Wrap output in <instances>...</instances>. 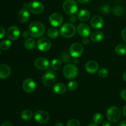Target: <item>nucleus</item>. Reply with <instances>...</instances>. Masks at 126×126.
I'll list each match as a JSON object with an SVG mask.
<instances>
[{
    "instance_id": "36",
    "label": "nucleus",
    "mask_w": 126,
    "mask_h": 126,
    "mask_svg": "<svg viewBox=\"0 0 126 126\" xmlns=\"http://www.w3.org/2000/svg\"><path fill=\"white\" fill-rule=\"evenodd\" d=\"M6 34V31L4 28L2 26H0V39L3 38Z\"/></svg>"
},
{
    "instance_id": "34",
    "label": "nucleus",
    "mask_w": 126,
    "mask_h": 126,
    "mask_svg": "<svg viewBox=\"0 0 126 126\" xmlns=\"http://www.w3.org/2000/svg\"><path fill=\"white\" fill-rule=\"evenodd\" d=\"M66 126H80V123L77 119H72L68 122Z\"/></svg>"
},
{
    "instance_id": "50",
    "label": "nucleus",
    "mask_w": 126,
    "mask_h": 126,
    "mask_svg": "<svg viewBox=\"0 0 126 126\" xmlns=\"http://www.w3.org/2000/svg\"><path fill=\"white\" fill-rule=\"evenodd\" d=\"M0 55H1V50H0Z\"/></svg>"
},
{
    "instance_id": "14",
    "label": "nucleus",
    "mask_w": 126,
    "mask_h": 126,
    "mask_svg": "<svg viewBox=\"0 0 126 126\" xmlns=\"http://www.w3.org/2000/svg\"><path fill=\"white\" fill-rule=\"evenodd\" d=\"M77 32L81 36L87 38L91 34V28L86 23H80L77 27Z\"/></svg>"
},
{
    "instance_id": "37",
    "label": "nucleus",
    "mask_w": 126,
    "mask_h": 126,
    "mask_svg": "<svg viewBox=\"0 0 126 126\" xmlns=\"http://www.w3.org/2000/svg\"><path fill=\"white\" fill-rule=\"evenodd\" d=\"M121 36L123 40L126 43V28H124L121 32Z\"/></svg>"
},
{
    "instance_id": "26",
    "label": "nucleus",
    "mask_w": 126,
    "mask_h": 126,
    "mask_svg": "<svg viewBox=\"0 0 126 126\" xmlns=\"http://www.w3.org/2000/svg\"><path fill=\"white\" fill-rule=\"evenodd\" d=\"M11 46H12V43L11 41L5 39L0 43V49L2 50H7L11 48Z\"/></svg>"
},
{
    "instance_id": "27",
    "label": "nucleus",
    "mask_w": 126,
    "mask_h": 126,
    "mask_svg": "<svg viewBox=\"0 0 126 126\" xmlns=\"http://www.w3.org/2000/svg\"><path fill=\"white\" fill-rule=\"evenodd\" d=\"M47 36L51 39H55L59 36V31L55 28H50L47 31Z\"/></svg>"
},
{
    "instance_id": "4",
    "label": "nucleus",
    "mask_w": 126,
    "mask_h": 126,
    "mask_svg": "<svg viewBox=\"0 0 126 126\" xmlns=\"http://www.w3.org/2000/svg\"><path fill=\"white\" fill-rule=\"evenodd\" d=\"M63 9L68 15L73 16L78 11L77 2L75 0H66L63 4Z\"/></svg>"
},
{
    "instance_id": "25",
    "label": "nucleus",
    "mask_w": 126,
    "mask_h": 126,
    "mask_svg": "<svg viewBox=\"0 0 126 126\" xmlns=\"http://www.w3.org/2000/svg\"><path fill=\"white\" fill-rule=\"evenodd\" d=\"M115 52L118 55H123L126 54V44H119L116 46Z\"/></svg>"
},
{
    "instance_id": "28",
    "label": "nucleus",
    "mask_w": 126,
    "mask_h": 126,
    "mask_svg": "<svg viewBox=\"0 0 126 126\" xmlns=\"http://www.w3.org/2000/svg\"><path fill=\"white\" fill-rule=\"evenodd\" d=\"M92 120H93L94 123H95V124H100L103 122V116L101 113H96V114L93 116Z\"/></svg>"
},
{
    "instance_id": "41",
    "label": "nucleus",
    "mask_w": 126,
    "mask_h": 126,
    "mask_svg": "<svg viewBox=\"0 0 126 126\" xmlns=\"http://www.w3.org/2000/svg\"><path fill=\"white\" fill-rule=\"evenodd\" d=\"M82 42L84 45H87V44H88L89 43V41L87 39V38H84L82 40Z\"/></svg>"
},
{
    "instance_id": "24",
    "label": "nucleus",
    "mask_w": 126,
    "mask_h": 126,
    "mask_svg": "<svg viewBox=\"0 0 126 126\" xmlns=\"http://www.w3.org/2000/svg\"><path fill=\"white\" fill-rule=\"evenodd\" d=\"M35 41L33 38H27L24 43V46L25 48L28 50H33L35 47Z\"/></svg>"
},
{
    "instance_id": "20",
    "label": "nucleus",
    "mask_w": 126,
    "mask_h": 126,
    "mask_svg": "<svg viewBox=\"0 0 126 126\" xmlns=\"http://www.w3.org/2000/svg\"><path fill=\"white\" fill-rule=\"evenodd\" d=\"M91 17V14L87 10L82 9L78 14V19L81 22H86Z\"/></svg>"
},
{
    "instance_id": "22",
    "label": "nucleus",
    "mask_w": 126,
    "mask_h": 126,
    "mask_svg": "<svg viewBox=\"0 0 126 126\" xmlns=\"http://www.w3.org/2000/svg\"><path fill=\"white\" fill-rule=\"evenodd\" d=\"M91 38L92 41H93L94 43H98V42L101 41L104 38V34L103 32H100V31L95 32L92 33Z\"/></svg>"
},
{
    "instance_id": "18",
    "label": "nucleus",
    "mask_w": 126,
    "mask_h": 126,
    "mask_svg": "<svg viewBox=\"0 0 126 126\" xmlns=\"http://www.w3.org/2000/svg\"><path fill=\"white\" fill-rule=\"evenodd\" d=\"M104 21L100 16H94L91 20V25L94 29H100L103 26Z\"/></svg>"
},
{
    "instance_id": "21",
    "label": "nucleus",
    "mask_w": 126,
    "mask_h": 126,
    "mask_svg": "<svg viewBox=\"0 0 126 126\" xmlns=\"http://www.w3.org/2000/svg\"><path fill=\"white\" fill-rule=\"evenodd\" d=\"M53 91L57 94H63L66 91V87L64 84H55L53 87Z\"/></svg>"
},
{
    "instance_id": "2",
    "label": "nucleus",
    "mask_w": 126,
    "mask_h": 126,
    "mask_svg": "<svg viewBox=\"0 0 126 126\" xmlns=\"http://www.w3.org/2000/svg\"><path fill=\"white\" fill-rule=\"evenodd\" d=\"M23 6V8L28 9L31 12L34 14H39L42 13L44 11V5L42 2L38 1H34L30 3H25Z\"/></svg>"
},
{
    "instance_id": "12",
    "label": "nucleus",
    "mask_w": 126,
    "mask_h": 126,
    "mask_svg": "<svg viewBox=\"0 0 126 126\" xmlns=\"http://www.w3.org/2000/svg\"><path fill=\"white\" fill-rule=\"evenodd\" d=\"M34 65L37 69L41 70H47L50 66L49 61L44 57H39L34 61Z\"/></svg>"
},
{
    "instance_id": "29",
    "label": "nucleus",
    "mask_w": 126,
    "mask_h": 126,
    "mask_svg": "<svg viewBox=\"0 0 126 126\" xmlns=\"http://www.w3.org/2000/svg\"><path fill=\"white\" fill-rule=\"evenodd\" d=\"M51 66L54 70H59L62 66V62L59 59H54L52 61Z\"/></svg>"
},
{
    "instance_id": "48",
    "label": "nucleus",
    "mask_w": 126,
    "mask_h": 126,
    "mask_svg": "<svg viewBox=\"0 0 126 126\" xmlns=\"http://www.w3.org/2000/svg\"><path fill=\"white\" fill-rule=\"evenodd\" d=\"M54 126H63V125L62 123H57V124H55Z\"/></svg>"
},
{
    "instance_id": "42",
    "label": "nucleus",
    "mask_w": 126,
    "mask_h": 126,
    "mask_svg": "<svg viewBox=\"0 0 126 126\" xmlns=\"http://www.w3.org/2000/svg\"><path fill=\"white\" fill-rule=\"evenodd\" d=\"M1 126H12V124H11V123H10V122L6 121L4 122V123H2Z\"/></svg>"
},
{
    "instance_id": "40",
    "label": "nucleus",
    "mask_w": 126,
    "mask_h": 126,
    "mask_svg": "<svg viewBox=\"0 0 126 126\" xmlns=\"http://www.w3.org/2000/svg\"><path fill=\"white\" fill-rule=\"evenodd\" d=\"M30 33L28 32H23L22 33V36L25 38H28V36H29Z\"/></svg>"
},
{
    "instance_id": "44",
    "label": "nucleus",
    "mask_w": 126,
    "mask_h": 126,
    "mask_svg": "<svg viewBox=\"0 0 126 126\" xmlns=\"http://www.w3.org/2000/svg\"><path fill=\"white\" fill-rule=\"evenodd\" d=\"M77 1H78L80 3H86V2H89L90 0H76Z\"/></svg>"
},
{
    "instance_id": "43",
    "label": "nucleus",
    "mask_w": 126,
    "mask_h": 126,
    "mask_svg": "<svg viewBox=\"0 0 126 126\" xmlns=\"http://www.w3.org/2000/svg\"><path fill=\"white\" fill-rule=\"evenodd\" d=\"M102 126H111L110 122L108 121H105L102 124Z\"/></svg>"
},
{
    "instance_id": "9",
    "label": "nucleus",
    "mask_w": 126,
    "mask_h": 126,
    "mask_svg": "<svg viewBox=\"0 0 126 126\" xmlns=\"http://www.w3.org/2000/svg\"><path fill=\"white\" fill-rule=\"evenodd\" d=\"M36 85L35 81L32 78L26 79L22 84V88L23 91L28 94H31L35 91Z\"/></svg>"
},
{
    "instance_id": "39",
    "label": "nucleus",
    "mask_w": 126,
    "mask_h": 126,
    "mask_svg": "<svg viewBox=\"0 0 126 126\" xmlns=\"http://www.w3.org/2000/svg\"><path fill=\"white\" fill-rule=\"evenodd\" d=\"M70 21L71 23H75V22H76V17L73 15L70 17Z\"/></svg>"
},
{
    "instance_id": "13",
    "label": "nucleus",
    "mask_w": 126,
    "mask_h": 126,
    "mask_svg": "<svg viewBox=\"0 0 126 126\" xmlns=\"http://www.w3.org/2000/svg\"><path fill=\"white\" fill-rule=\"evenodd\" d=\"M51 43L50 40L46 38H40L37 41V47L41 51H47L51 47Z\"/></svg>"
},
{
    "instance_id": "7",
    "label": "nucleus",
    "mask_w": 126,
    "mask_h": 126,
    "mask_svg": "<svg viewBox=\"0 0 126 126\" xmlns=\"http://www.w3.org/2000/svg\"><path fill=\"white\" fill-rule=\"evenodd\" d=\"M42 82L46 87H51L54 86L56 82L55 75L51 71H47L43 75Z\"/></svg>"
},
{
    "instance_id": "45",
    "label": "nucleus",
    "mask_w": 126,
    "mask_h": 126,
    "mask_svg": "<svg viewBox=\"0 0 126 126\" xmlns=\"http://www.w3.org/2000/svg\"><path fill=\"white\" fill-rule=\"evenodd\" d=\"M119 126H126V120H124L121 122Z\"/></svg>"
},
{
    "instance_id": "16",
    "label": "nucleus",
    "mask_w": 126,
    "mask_h": 126,
    "mask_svg": "<svg viewBox=\"0 0 126 126\" xmlns=\"http://www.w3.org/2000/svg\"><path fill=\"white\" fill-rule=\"evenodd\" d=\"M85 67L87 73L90 74H95L98 71L99 68V65L97 62L94 60H90L87 62Z\"/></svg>"
},
{
    "instance_id": "33",
    "label": "nucleus",
    "mask_w": 126,
    "mask_h": 126,
    "mask_svg": "<svg viewBox=\"0 0 126 126\" xmlns=\"http://www.w3.org/2000/svg\"><path fill=\"white\" fill-rule=\"evenodd\" d=\"M78 87V84L76 81H71L68 84V88L69 91H75V90L77 89Z\"/></svg>"
},
{
    "instance_id": "49",
    "label": "nucleus",
    "mask_w": 126,
    "mask_h": 126,
    "mask_svg": "<svg viewBox=\"0 0 126 126\" xmlns=\"http://www.w3.org/2000/svg\"><path fill=\"white\" fill-rule=\"evenodd\" d=\"M87 126H97V124H95V123H92V124H89Z\"/></svg>"
},
{
    "instance_id": "19",
    "label": "nucleus",
    "mask_w": 126,
    "mask_h": 126,
    "mask_svg": "<svg viewBox=\"0 0 126 126\" xmlns=\"http://www.w3.org/2000/svg\"><path fill=\"white\" fill-rule=\"evenodd\" d=\"M11 74V68L6 64L0 65V79H6Z\"/></svg>"
},
{
    "instance_id": "11",
    "label": "nucleus",
    "mask_w": 126,
    "mask_h": 126,
    "mask_svg": "<svg viewBox=\"0 0 126 126\" xmlns=\"http://www.w3.org/2000/svg\"><path fill=\"white\" fill-rule=\"evenodd\" d=\"M34 119L39 124H45L49 119V114L45 111H38L34 114Z\"/></svg>"
},
{
    "instance_id": "15",
    "label": "nucleus",
    "mask_w": 126,
    "mask_h": 126,
    "mask_svg": "<svg viewBox=\"0 0 126 126\" xmlns=\"http://www.w3.org/2000/svg\"><path fill=\"white\" fill-rule=\"evenodd\" d=\"M20 34V33L19 29L16 26H11L7 30V36L11 40H17L19 38Z\"/></svg>"
},
{
    "instance_id": "8",
    "label": "nucleus",
    "mask_w": 126,
    "mask_h": 126,
    "mask_svg": "<svg viewBox=\"0 0 126 126\" xmlns=\"http://www.w3.org/2000/svg\"><path fill=\"white\" fill-rule=\"evenodd\" d=\"M69 52H70V54L71 57L74 58H78L81 56L82 54V53H83V47H82V46L80 43H73L70 46Z\"/></svg>"
},
{
    "instance_id": "17",
    "label": "nucleus",
    "mask_w": 126,
    "mask_h": 126,
    "mask_svg": "<svg viewBox=\"0 0 126 126\" xmlns=\"http://www.w3.org/2000/svg\"><path fill=\"white\" fill-rule=\"evenodd\" d=\"M18 21L22 23H25L29 20L30 14L28 10L25 8H23L20 10L17 16Z\"/></svg>"
},
{
    "instance_id": "1",
    "label": "nucleus",
    "mask_w": 126,
    "mask_h": 126,
    "mask_svg": "<svg viewBox=\"0 0 126 126\" xmlns=\"http://www.w3.org/2000/svg\"><path fill=\"white\" fill-rule=\"evenodd\" d=\"M28 32L30 35L33 38H39L44 34L45 27L42 23L35 21L30 23L28 27Z\"/></svg>"
},
{
    "instance_id": "31",
    "label": "nucleus",
    "mask_w": 126,
    "mask_h": 126,
    "mask_svg": "<svg viewBox=\"0 0 126 126\" xmlns=\"http://www.w3.org/2000/svg\"><path fill=\"white\" fill-rule=\"evenodd\" d=\"M113 13L116 16H121L124 14V9L121 6H117L113 8Z\"/></svg>"
},
{
    "instance_id": "10",
    "label": "nucleus",
    "mask_w": 126,
    "mask_h": 126,
    "mask_svg": "<svg viewBox=\"0 0 126 126\" xmlns=\"http://www.w3.org/2000/svg\"><path fill=\"white\" fill-rule=\"evenodd\" d=\"M49 20L51 25H52L53 27H59L62 24L63 22V17L60 13L55 12L50 15Z\"/></svg>"
},
{
    "instance_id": "38",
    "label": "nucleus",
    "mask_w": 126,
    "mask_h": 126,
    "mask_svg": "<svg viewBox=\"0 0 126 126\" xmlns=\"http://www.w3.org/2000/svg\"><path fill=\"white\" fill-rule=\"evenodd\" d=\"M121 97L123 100L126 101V89L123 90L121 92Z\"/></svg>"
},
{
    "instance_id": "35",
    "label": "nucleus",
    "mask_w": 126,
    "mask_h": 126,
    "mask_svg": "<svg viewBox=\"0 0 126 126\" xmlns=\"http://www.w3.org/2000/svg\"><path fill=\"white\" fill-rule=\"evenodd\" d=\"M61 58L63 62H69L70 60V56H69V55L66 52H64L62 53Z\"/></svg>"
},
{
    "instance_id": "6",
    "label": "nucleus",
    "mask_w": 126,
    "mask_h": 126,
    "mask_svg": "<svg viewBox=\"0 0 126 126\" xmlns=\"http://www.w3.org/2000/svg\"><path fill=\"white\" fill-rule=\"evenodd\" d=\"M63 73L66 78L73 79L76 78L78 74V70L75 65L73 64H68L64 67Z\"/></svg>"
},
{
    "instance_id": "32",
    "label": "nucleus",
    "mask_w": 126,
    "mask_h": 126,
    "mask_svg": "<svg viewBox=\"0 0 126 126\" xmlns=\"http://www.w3.org/2000/svg\"><path fill=\"white\" fill-rule=\"evenodd\" d=\"M98 76L101 78H105L107 77L108 75V71L105 68H102L100 69L99 71L98 72Z\"/></svg>"
},
{
    "instance_id": "23",
    "label": "nucleus",
    "mask_w": 126,
    "mask_h": 126,
    "mask_svg": "<svg viewBox=\"0 0 126 126\" xmlns=\"http://www.w3.org/2000/svg\"><path fill=\"white\" fill-rule=\"evenodd\" d=\"M33 115V113L32 112V111H31L30 110H25L22 111V112L21 113V118L23 119V121H30L32 118Z\"/></svg>"
},
{
    "instance_id": "46",
    "label": "nucleus",
    "mask_w": 126,
    "mask_h": 126,
    "mask_svg": "<svg viewBox=\"0 0 126 126\" xmlns=\"http://www.w3.org/2000/svg\"><path fill=\"white\" fill-rule=\"evenodd\" d=\"M123 114L126 117V105L124 106V108H123Z\"/></svg>"
},
{
    "instance_id": "47",
    "label": "nucleus",
    "mask_w": 126,
    "mask_h": 126,
    "mask_svg": "<svg viewBox=\"0 0 126 126\" xmlns=\"http://www.w3.org/2000/svg\"><path fill=\"white\" fill-rule=\"evenodd\" d=\"M123 79H124V81H125L126 82V71H125V72L124 73H123Z\"/></svg>"
},
{
    "instance_id": "3",
    "label": "nucleus",
    "mask_w": 126,
    "mask_h": 126,
    "mask_svg": "<svg viewBox=\"0 0 126 126\" xmlns=\"http://www.w3.org/2000/svg\"><path fill=\"white\" fill-rule=\"evenodd\" d=\"M76 29L73 24L66 23L62 26L60 29V33L63 37L66 38H70L75 36Z\"/></svg>"
},
{
    "instance_id": "5",
    "label": "nucleus",
    "mask_w": 126,
    "mask_h": 126,
    "mask_svg": "<svg viewBox=\"0 0 126 126\" xmlns=\"http://www.w3.org/2000/svg\"><path fill=\"white\" fill-rule=\"evenodd\" d=\"M121 118V111L118 107H111L107 111V118L110 123H116Z\"/></svg>"
},
{
    "instance_id": "30",
    "label": "nucleus",
    "mask_w": 126,
    "mask_h": 126,
    "mask_svg": "<svg viewBox=\"0 0 126 126\" xmlns=\"http://www.w3.org/2000/svg\"><path fill=\"white\" fill-rule=\"evenodd\" d=\"M99 10L100 11L101 13L103 14H110L111 12V8L110 7L109 5L104 4L103 6H101L99 7Z\"/></svg>"
}]
</instances>
